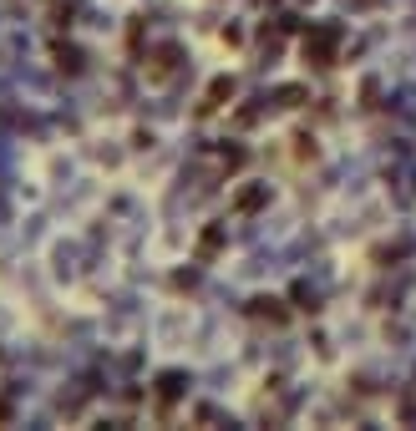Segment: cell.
Returning <instances> with one entry per match:
<instances>
[{"instance_id":"6da1fadb","label":"cell","mask_w":416,"mask_h":431,"mask_svg":"<svg viewBox=\"0 0 416 431\" xmlns=\"http://www.w3.org/2000/svg\"><path fill=\"white\" fill-rule=\"evenodd\" d=\"M330 46L335 31H315V41H304V56H315V67H330Z\"/></svg>"},{"instance_id":"7a4b0ae2","label":"cell","mask_w":416,"mask_h":431,"mask_svg":"<svg viewBox=\"0 0 416 431\" xmlns=\"http://www.w3.org/2000/svg\"><path fill=\"white\" fill-rule=\"evenodd\" d=\"M264 198H269V188H244V193L234 198V208H239V213H254V208H264Z\"/></svg>"},{"instance_id":"3957f363","label":"cell","mask_w":416,"mask_h":431,"mask_svg":"<svg viewBox=\"0 0 416 431\" xmlns=\"http://www.w3.org/2000/svg\"><path fill=\"white\" fill-rule=\"evenodd\" d=\"M218 249H224V228H218V224H213V228L203 233V239H199V259H213Z\"/></svg>"},{"instance_id":"277c9868","label":"cell","mask_w":416,"mask_h":431,"mask_svg":"<svg viewBox=\"0 0 416 431\" xmlns=\"http://www.w3.org/2000/svg\"><path fill=\"white\" fill-rule=\"evenodd\" d=\"M224 97H234V81H229V76H218V81L208 86V107H224Z\"/></svg>"}]
</instances>
